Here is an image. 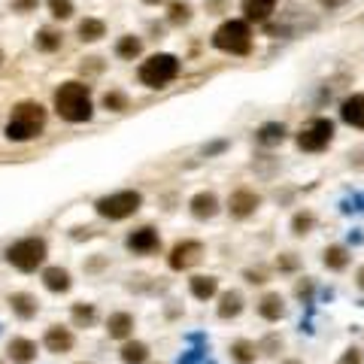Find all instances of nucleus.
<instances>
[{
  "label": "nucleus",
  "mask_w": 364,
  "mask_h": 364,
  "mask_svg": "<svg viewBox=\"0 0 364 364\" xmlns=\"http://www.w3.org/2000/svg\"><path fill=\"white\" fill-rule=\"evenodd\" d=\"M55 109H58L61 118L79 125L91 118V88L85 82H64V85L55 91Z\"/></svg>",
  "instance_id": "nucleus-1"
},
{
  "label": "nucleus",
  "mask_w": 364,
  "mask_h": 364,
  "mask_svg": "<svg viewBox=\"0 0 364 364\" xmlns=\"http://www.w3.org/2000/svg\"><path fill=\"white\" fill-rule=\"evenodd\" d=\"M43 125H46V109L36 104V100H22V104L13 106V115H9V125H6V136L13 143L34 140V136L43 134Z\"/></svg>",
  "instance_id": "nucleus-2"
},
{
  "label": "nucleus",
  "mask_w": 364,
  "mask_h": 364,
  "mask_svg": "<svg viewBox=\"0 0 364 364\" xmlns=\"http://www.w3.org/2000/svg\"><path fill=\"white\" fill-rule=\"evenodd\" d=\"M176 76H179V58L176 55H167V52L152 55V58L143 61L140 70H136V79H140L146 88H164Z\"/></svg>",
  "instance_id": "nucleus-3"
},
{
  "label": "nucleus",
  "mask_w": 364,
  "mask_h": 364,
  "mask_svg": "<svg viewBox=\"0 0 364 364\" xmlns=\"http://www.w3.org/2000/svg\"><path fill=\"white\" fill-rule=\"evenodd\" d=\"M213 46L222 49L227 55H249L252 52V31L249 24L240 22V18H231V22L218 24L213 34Z\"/></svg>",
  "instance_id": "nucleus-4"
},
{
  "label": "nucleus",
  "mask_w": 364,
  "mask_h": 364,
  "mask_svg": "<svg viewBox=\"0 0 364 364\" xmlns=\"http://www.w3.org/2000/svg\"><path fill=\"white\" fill-rule=\"evenodd\" d=\"M6 261L22 273H34L46 261V240L43 237H24L6 249Z\"/></svg>",
  "instance_id": "nucleus-5"
},
{
  "label": "nucleus",
  "mask_w": 364,
  "mask_h": 364,
  "mask_svg": "<svg viewBox=\"0 0 364 364\" xmlns=\"http://www.w3.org/2000/svg\"><path fill=\"white\" fill-rule=\"evenodd\" d=\"M143 204V195L140 191H115V195H106V197H100L94 209H97V216H104L109 218V222H122V218L127 216H134L136 209H140Z\"/></svg>",
  "instance_id": "nucleus-6"
},
{
  "label": "nucleus",
  "mask_w": 364,
  "mask_h": 364,
  "mask_svg": "<svg viewBox=\"0 0 364 364\" xmlns=\"http://www.w3.org/2000/svg\"><path fill=\"white\" fill-rule=\"evenodd\" d=\"M334 140V122L331 118H309L298 134V149L300 152H322Z\"/></svg>",
  "instance_id": "nucleus-7"
},
{
  "label": "nucleus",
  "mask_w": 364,
  "mask_h": 364,
  "mask_svg": "<svg viewBox=\"0 0 364 364\" xmlns=\"http://www.w3.org/2000/svg\"><path fill=\"white\" fill-rule=\"evenodd\" d=\"M200 258H204V243L182 240L170 249L167 264H170V270H188V267H195V264H200Z\"/></svg>",
  "instance_id": "nucleus-8"
},
{
  "label": "nucleus",
  "mask_w": 364,
  "mask_h": 364,
  "mask_svg": "<svg viewBox=\"0 0 364 364\" xmlns=\"http://www.w3.org/2000/svg\"><path fill=\"white\" fill-rule=\"evenodd\" d=\"M258 206H261V195H255L252 188H237L234 195L227 197V209H231L234 218H249Z\"/></svg>",
  "instance_id": "nucleus-9"
},
{
  "label": "nucleus",
  "mask_w": 364,
  "mask_h": 364,
  "mask_svg": "<svg viewBox=\"0 0 364 364\" xmlns=\"http://www.w3.org/2000/svg\"><path fill=\"white\" fill-rule=\"evenodd\" d=\"M127 249L136 252V255H152V252H158L161 249V237L155 227H136L134 234H127Z\"/></svg>",
  "instance_id": "nucleus-10"
},
{
  "label": "nucleus",
  "mask_w": 364,
  "mask_h": 364,
  "mask_svg": "<svg viewBox=\"0 0 364 364\" xmlns=\"http://www.w3.org/2000/svg\"><path fill=\"white\" fill-rule=\"evenodd\" d=\"M258 316L264 318V322H279V318H286V300H282L279 291H267V295H261Z\"/></svg>",
  "instance_id": "nucleus-11"
},
{
  "label": "nucleus",
  "mask_w": 364,
  "mask_h": 364,
  "mask_svg": "<svg viewBox=\"0 0 364 364\" xmlns=\"http://www.w3.org/2000/svg\"><path fill=\"white\" fill-rule=\"evenodd\" d=\"M188 209H191V216L195 218L206 222V218H213L218 213V197L213 195V191H197V195L188 200Z\"/></svg>",
  "instance_id": "nucleus-12"
},
{
  "label": "nucleus",
  "mask_w": 364,
  "mask_h": 364,
  "mask_svg": "<svg viewBox=\"0 0 364 364\" xmlns=\"http://www.w3.org/2000/svg\"><path fill=\"white\" fill-rule=\"evenodd\" d=\"M43 343H46V349H49V352H55V355H64V352H70V349H73V334H70V328L52 325L49 331H46Z\"/></svg>",
  "instance_id": "nucleus-13"
},
{
  "label": "nucleus",
  "mask_w": 364,
  "mask_h": 364,
  "mask_svg": "<svg viewBox=\"0 0 364 364\" xmlns=\"http://www.w3.org/2000/svg\"><path fill=\"white\" fill-rule=\"evenodd\" d=\"M6 355L13 364H31L36 358V343L27 340V337H13L6 346Z\"/></svg>",
  "instance_id": "nucleus-14"
},
{
  "label": "nucleus",
  "mask_w": 364,
  "mask_h": 364,
  "mask_svg": "<svg viewBox=\"0 0 364 364\" xmlns=\"http://www.w3.org/2000/svg\"><path fill=\"white\" fill-rule=\"evenodd\" d=\"M340 118H343L346 125L361 127V131H364V94H352V97H346L343 104H340Z\"/></svg>",
  "instance_id": "nucleus-15"
},
{
  "label": "nucleus",
  "mask_w": 364,
  "mask_h": 364,
  "mask_svg": "<svg viewBox=\"0 0 364 364\" xmlns=\"http://www.w3.org/2000/svg\"><path fill=\"white\" fill-rule=\"evenodd\" d=\"M349 261H352V252L346 249V246L340 243H334V246H325V252H322V264L328 270H334V273H343L346 267H349Z\"/></svg>",
  "instance_id": "nucleus-16"
},
{
  "label": "nucleus",
  "mask_w": 364,
  "mask_h": 364,
  "mask_svg": "<svg viewBox=\"0 0 364 364\" xmlns=\"http://www.w3.org/2000/svg\"><path fill=\"white\" fill-rule=\"evenodd\" d=\"M227 355H231L234 364H255L258 361V343L246 340V337H240V340H234L231 346H227Z\"/></svg>",
  "instance_id": "nucleus-17"
},
{
  "label": "nucleus",
  "mask_w": 364,
  "mask_h": 364,
  "mask_svg": "<svg viewBox=\"0 0 364 364\" xmlns=\"http://www.w3.org/2000/svg\"><path fill=\"white\" fill-rule=\"evenodd\" d=\"M243 307H246V300H243V295L237 288H231V291H225L222 298H218V307H216V313H218V318H237L243 313Z\"/></svg>",
  "instance_id": "nucleus-18"
},
{
  "label": "nucleus",
  "mask_w": 364,
  "mask_h": 364,
  "mask_svg": "<svg viewBox=\"0 0 364 364\" xmlns=\"http://www.w3.org/2000/svg\"><path fill=\"white\" fill-rule=\"evenodd\" d=\"M106 334L113 340H127L134 334V316L131 313H113L106 318Z\"/></svg>",
  "instance_id": "nucleus-19"
},
{
  "label": "nucleus",
  "mask_w": 364,
  "mask_h": 364,
  "mask_svg": "<svg viewBox=\"0 0 364 364\" xmlns=\"http://www.w3.org/2000/svg\"><path fill=\"white\" fill-rule=\"evenodd\" d=\"M9 307H13V313L18 318H34L36 316V309H40V304H36V298L34 295H27V291H15V295H9Z\"/></svg>",
  "instance_id": "nucleus-20"
},
{
  "label": "nucleus",
  "mask_w": 364,
  "mask_h": 364,
  "mask_svg": "<svg viewBox=\"0 0 364 364\" xmlns=\"http://www.w3.org/2000/svg\"><path fill=\"white\" fill-rule=\"evenodd\" d=\"M43 286L55 291V295H64V291H70V273L64 267H46L43 270Z\"/></svg>",
  "instance_id": "nucleus-21"
},
{
  "label": "nucleus",
  "mask_w": 364,
  "mask_h": 364,
  "mask_svg": "<svg viewBox=\"0 0 364 364\" xmlns=\"http://www.w3.org/2000/svg\"><path fill=\"white\" fill-rule=\"evenodd\" d=\"M188 288L197 300H213L218 295V279L216 276H191L188 279Z\"/></svg>",
  "instance_id": "nucleus-22"
},
{
  "label": "nucleus",
  "mask_w": 364,
  "mask_h": 364,
  "mask_svg": "<svg viewBox=\"0 0 364 364\" xmlns=\"http://www.w3.org/2000/svg\"><path fill=\"white\" fill-rule=\"evenodd\" d=\"M276 0H243V13L249 22H267Z\"/></svg>",
  "instance_id": "nucleus-23"
},
{
  "label": "nucleus",
  "mask_w": 364,
  "mask_h": 364,
  "mask_svg": "<svg viewBox=\"0 0 364 364\" xmlns=\"http://www.w3.org/2000/svg\"><path fill=\"white\" fill-rule=\"evenodd\" d=\"M61 43H64V34L55 31V27H40V31H36V36H34V46H36L40 52H58Z\"/></svg>",
  "instance_id": "nucleus-24"
},
{
  "label": "nucleus",
  "mask_w": 364,
  "mask_h": 364,
  "mask_svg": "<svg viewBox=\"0 0 364 364\" xmlns=\"http://www.w3.org/2000/svg\"><path fill=\"white\" fill-rule=\"evenodd\" d=\"M255 140H258L261 146H276V143L286 140V125H279V122L261 125L258 131H255Z\"/></svg>",
  "instance_id": "nucleus-25"
},
{
  "label": "nucleus",
  "mask_w": 364,
  "mask_h": 364,
  "mask_svg": "<svg viewBox=\"0 0 364 364\" xmlns=\"http://www.w3.org/2000/svg\"><path fill=\"white\" fill-rule=\"evenodd\" d=\"M122 361L125 364H146V361H149V346L140 343V340H125Z\"/></svg>",
  "instance_id": "nucleus-26"
},
{
  "label": "nucleus",
  "mask_w": 364,
  "mask_h": 364,
  "mask_svg": "<svg viewBox=\"0 0 364 364\" xmlns=\"http://www.w3.org/2000/svg\"><path fill=\"white\" fill-rule=\"evenodd\" d=\"M104 34H106V24L100 22V18H82V22H79V36L85 43H94Z\"/></svg>",
  "instance_id": "nucleus-27"
},
{
  "label": "nucleus",
  "mask_w": 364,
  "mask_h": 364,
  "mask_svg": "<svg viewBox=\"0 0 364 364\" xmlns=\"http://www.w3.org/2000/svg\"><path fill=\"white\" fill-rule=\"evenodd\" d=\"M313 227H316V216L309 209H300V213L291 216V234L295 237H307Z\"/></svg>",
  "instance_id": "nucleus-28"
},
{
  "label": "nucleus",
  "mask_w": 364,
  "mask_h": 364,
  "mask_svg": "<svg viewBox=\"0 0 364 364\" xmlns=\"http://www.w3.org/2000/svg\"><path fill=\"white\" fill-rule=\"evenodd\" d=\"M70 316H73V325L76 328H88V325H94L97 309H94V304H73Z\"/></svg>",
  "instance_id": "nucleus-29"
},
{
  "label": "nucleus",
  "mask_w": 364,
  "mask_h": 364,
  "mask_svg": "<svg viewBox=\"0 0 364 364\" xmlns=\"http://www.w3.org/2000/svg\"><path fill=\"white\" fill-rule=\"evenodd\" d=\"M167 22L170 24H188L191 22V6L186 4V0H173V4L167 6Z\"/></svg>",
  "instance_id": "nucleus-30"
},
{
  "label": "nucleus",
  "mask_w": 364,
  "mask_h": 364,
  "mask_svg": "<svg viewBox=\"0 0 364 364\" xmlns=\"http://www.w3.org/2000/svg\"><path fill=\"white\" fill-rule=\"evenodd\" d=\"M140 52H143V43L136 40V36H122V40L115 43V55L125 61H134Z\"/></svg>",
  "instance_id": "nucleus-31"
},
{
  "label": "nucleus",
  "mask_w": 364,
  "mask_h": 364,
  "mask_svg": "<svg viewBox=\"0 0 364 364\" xmlns=\"http://www.w3.org/2000/svg\"><path fill=\"white\" fill-rule=\"evenodd\" d=\"M313 295H316V282L309 276L295 282V298L300 300V304H313Z\"/></svg>",
  "instance_id": "nucleus-32"
},
{
  "label": "nucleus",
  "mask_w": 364,
  "mask_h": 364,
  "mask_svg": "<svg viewBox=\"0 0 364 364\" xmlns=\"http://www.w3.org/2000/svg\"><path fill=\"white\" fill-rule=\"evenodd\" d=\"M276 270L279 273H298L300 270V258L295 252H282L279 258H276Z\"/></svg>",
  "instance_id": "nucleus-33"
},
{
  "label": "nucleus",
  "mask_w": 364,
  "mask_h": 364,
  "mask_svg": "<svg viewBox=\"0 0 364 364\" xmlns=\"http://www.w3.org/2000/svg\"><path fill=\"white\" fill-rule=\"evenodd\" d=\"M104 106L113 109V113H125V109H127V97L122 94V91H106V94H104Z\"/></svg>",
  "instance_id": "nucleus-34"
},
{
  "label": "nucleus",
  "mask_w": 364,
  "mask_h": 364,
  "mask_svg": "<svg viewBox=\"0 0 364 364\" xmlns=\"http://www.w3.org/2000/svg\"><path fill=\"white\" fill-rule=\"evenodd\" d=\"M337 364H364V349L361 346H346V349L340 352V358H337Z\"/></svg>",
  "instance_id": "nucleus-35"
},
{
  "label": "nucleus",
  "mask_w": 364,
  "mask_h": 364,
  "mask_svg": "<svg viewBox=\"0 0 364 364\" xmlns=\"http://www.w3.org/2000/svg\"><path fill=\"white\" fill-rule=\"evenodd\" d=\"M282 349V337L279 334H267V337H264V340L258 343V352L261 355H276Z\"/></svg>",
  "instance_id": "nucleus-36"
},
{
  "label": "nucleus",
  "mask_w": 364,
  "mask_h": 364,
  "mask_svg": "<svg viewBox=\"0 0 364 364\" xmlns=\"http://www.w3.org/2000/svg\"><path fill=\"white\" fill-rule=\"evenodd\" d=\"M49 13L55 18H70L73 15V0H49Z\"/></svg>",
  "instance_id": "nucleus-37"
},
{
  "label": "nucleus",
  "mask_w": 364,
  "mask_h": 364,
  "mask_svg": "<svg viewBox=\"0 0 364 364\" xmlns=\"http://www.w3.org/2000/svg\"><path fill=\"white\" fill-rule=\"evenodd\" d=\"M243 279L249 282V286H264V282H267V273L264 270H243Z\"/></svg>",
  "instance_id": "nucleus-38"
},
{
  "label": "nucleus",
  "mask_w": 364,
  "mask_h": 364,
  "mask_svg": "<svg viewBox=\"0 0 364 364\" xmlns=\"http://www.w3.org/2000/svg\"><path fill=\"white\" fill-rule=\"evenodd\" d=\"M36 4L40 0H13V9L15 13H31V9H36Z\"/></svg>",
  "instance_id": "nucleus-39"
},
{
  "label": "nucleus",
  "mask_w": 364,
  "mask_h": 364,
  "mask_svg": "<svg viewBox=\"0 0 364 364\" xmlns=\"http://www.w3.org/2000/svg\"><path fill=\"white\" fill-rule=\"evenodd\" d=\"M355 286H358V288L364 291V264H361L358 270H355Z\"/></svg>",
  "instance_id": "nucleus-40"
},
{
  "label": "nucleus",
  "mask_w": 364,
  "mask_h": 364,
  "mask_svg": "<svg viewBox=\"0 0 364 364\" xmlns=\"http://www.w3.org/2000/svg\"><path fill=\"white\" fill-rule=\"evenodd\" d=\"M318 4H322V6H328V9H337V6H343L346 0H318Z\"/></svg>",
  "instance_id": "nucleus-41"
},
{
  "label": "nucleus",
  "mask_w": 364,
  "mask_h": 364,
  "mask_svg": "<svg viewBox=\"0 0 364 364\" xmlns=\"http://www.w3.org/2000/svg\"><path fill=\"white\" fill-rule=\"evenodd\" d=\"M179 364H197V352H188L186 358H179Z\"/></svg>",
  "instance_id": "nucleus-42"
},
{
  "label": "nucleus",
  "mask_w": 364,
  "mask_h": 364,
  "mask_svg": "<svg viewBox=\"0 0 364 364\" xmlns=\"http://www.w3.org/2000/svg\"><path fill=\"white\" fill-rule=\"evenodd\" d=\"M143 4H149V6H155V4H161V0H143Z\"/></svg>",
  "instance_id": "nucleus-43"
},
{
  "label": "nucleus",
  "mask_w": 364,
  "mask_h": 364,
  "mask_svg": "<svg viewBox=\"0 0 364 364\" xmlns=\"http://www.w3.org/2000/svg\"><path fill=\"white\" fill-rule=\"evenodd\" d=\"M282 364H300V361H295V358H288V361H282Z\"/></svg>",
  "instance_id": "nucleus-44"
},
{
  "label": "nucleus",
  "mask_w": 364,
  "mask_h": 364,
  "mask_svg": "<svg viewBox=\"0 0 364 364\" xmlns=\"http://www.w3.org/2000/svg\"><path fill=\"white\" fill-rule=\"evenodd\" d=\"M0 64H4V49H0Z\"/></svg>",
  "instance_id": "nucleus-45"
},
{
  "label": "nucleus",
  "mask_w": 364,
  "mask_h": 364,
  "mask_svg": "<svg viewBox=\"0 0 364 364\" xmlns=\"http://www.w3.org/2000/svg\"><path fill=\"white\" fill-rule=\"evenodd\" d=\"M79 364H85V361H79Z\"/></svg>",
  "instance_id": "nucleus-46"
}]
</instances>
